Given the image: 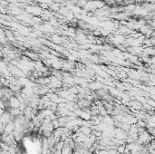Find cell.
<instances>
[{"label": "cell", "instance_id": "obj_11", "mask_svg": "<svg viewBox=\"0 0 155 154\" xmlns=\"http://www.w3.org/2000/svg\"><path fill=\"white\" fill-rule=\"evenodd\" d=\"M0 45H1V44H0Z\"/></svg>", "mask_w": 155, "mask_h": 154}, {"label": "cell", "instance_id": "obj_4", "mask_svg": "<svg viewBox=\"0 0 155 154\" xmlns=\"http://www.w3.org/2000/svg\"><path fill=\"white\" fill-rule=\"evenodd\" d=\"M124 149H125V145H119V146L116 148V150L119 152V153H121V154L123 153Z\"/></svg>", "mask_w": 155, "mask_h": 154}, {"label": "cell", "instance_id": "obj_6", "mask_svg": "<svg viewBox=\"0 0 155 154\" xmlns=\"http://www.w3.org/2000/svg\"><path fill=\"white\" fill-rule=\"evenodd\" d=\"M0 5L2 6V7H7V5H9V3H8V1H7V0H0Z\"/></svg>", "mask_w": 155, "mask_h": 154}, {"label": "cell", "instance_id": "obj_3", "mask_svg": "<svg viewBox=\"0 0 155 154\" xmlns=\"http://www.w3.org/2000/svg\"><path fill=\"white\" fill-rule=\"evenodd\" d=\"M26 55L29 57V58H31L33 60H38L39 59V55H36V54H34V53H31V52H26Z\"/></svg>", "mask_w": 155, "mask_h": 154}, {"label": "cell", "instance_id": "obj_5", "mask_svg": "<svg viewBox=\"0 0 155 154\" xmlns=\"http://www.w3.org/2000/svg\"><path fill=\"white\" fill-rule=\"evenodd\" d=\"M42 134L44 135V137L49 138L52 135V131H49V130H43V131H42Z\"/></svg>", "mask_w": 155, "mask_h": 154}, {"label": "cell", "instance_id": "obj_9", "mask_svg": "<svg viewBox=\"0 0 155 154\" xmlns=\"http://www.w3.org/2000/svg\"><path fill=\"white\" fill-rule=\"evenodd\" d=\"M2 57H3V52L0 50V58H2Z\"/></svg>", "mask_w": 155, "mask_h": 154}, {"label": "cell", "instance_id": "obj_2", "mask_svg": "<svg viewBox=\"0 0 155 154\" xmlns=\"http://www.w3.org/2000/svg\"><path fill=\"white\" fill-rule=\"evenodd\" d=\"M11 121V115L8 111H4V113L0 116V122L4 123V124H7Z\"/></svg>", "mask_w": 155, "mask_h": 154}, {"label": "cell", "instance_id": "obj_10", "mask_svg": "<svg viewBox=\"0 0 155 154\" xmlns=\"http://www.w3.org/2000/svg\"><path fill=\"white\" fill-rule=\"evenodd\" d=\"M1 134H2V132H1V131H0V135H1Z\"/></svg>", "mask_w": 155, "mask_h": 154}, {"label": "cell", "instance_id": "obj_8", "mask_svg": "<svg viewBox=\"0 0 155 154\" xmlns=\"http://www.w3.org/2000/svg\"><path fill=\"white\" fill-rule=\"evenodd\" d=\"M5 126H6V124H4V123H2V122H0V131L1 132H4V130H5Z\"/></svg>", "mask_w": 155, "mask_h": 154}, {"label": "cell", "instance_id": "obj_7", "mask_svg": "<svg viewBox=\"0 0 155 154\" xmlns=\"http://www.w3.org/2000/svg\"><path fill=\"white\" fill-rule=\"evenodd\" d=\"M39 6H40L42 8H44V9H47V8H49L48 4H45V3H41V4H39Z\"/></svg>", "mask_w": 155, "mask_h": 154}, {"label": "cell", "instance_id": "obj_1", "mask_svg": "<svg viewBox=\"0 0 155 154\" xmlns=\"http://www.w3.org/2000/svg\"><path fill=\"white\" fill-rule=\"evenodd\" d=\"M21 102L17 100V97L12 96L11 98H9V101H8V105L10 106V108H19V105Z\"/></svg>", "mask_w": 155, "mask_h": 154}]
</instances>
